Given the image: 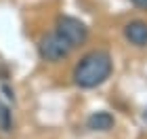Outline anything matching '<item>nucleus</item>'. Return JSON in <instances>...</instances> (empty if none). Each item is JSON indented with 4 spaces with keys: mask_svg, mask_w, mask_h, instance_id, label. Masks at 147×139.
I'll return each instance as SVG.
<instances>
[{
    "mask_svg": "<svg viewBox=\"0 0 147 139\" xmlns=\"http://www.w3.org/2000/svg\"><path fill=\"white\" fill-rule=\"evenodd\" d=\"M113 72V61L107 51H90L74 68V84L80 89H97Z\"/></svg>",
    "mask_w": 147,
    "mask_h": 139,
    "instance_id": "obj_1",
    "label": "nucleus"
},
{
    "mask_svg": "<svg viewBox=\"0 0 147 139\" xmlns=\"http://www.w3.org/2000/svg\"><path fill=\"white\" fill-rule=\"evenodd\" d=\"M13 129V116H11V110L6 108L4 103H0V131L9 133Z\"/></svg>",
    "mask_w": 147,
    "mask_h": 139,
    "instance_id": "obj_6",
    "label": "nucleus"
},
{
    "mask_svg": "<svg viewBox=\"0 0 147 139\" xmlns=\"http://www.w3.org/2000/svg\"><path fill=\"white\" fill-rule=\"evenodd\" d=\"M38 53H40V57H42L44 61L57 63V61H63L71 53V46L65 42L57 32H53V34L42 36V40L38 42Z\"/></svg>",
    "mask_w": 147,
    "mask_h": 139,
    "instance_id": "obj_3",
    "label": "nucleus"
},
{
    "mask_svg": "<svg viewBox=\"0 0 147 139\" xmlns=\"http://www.w3.org/2000/svg\"><path fill=\"white\" fill-rule=\"evenodd\" d=\"M132 4L137 6V9H143V11H147V0H130Z\"/></svg>",
    "mask_w": 147,
    "mask_h": 139,
    "instance_id": "obj_7",
    "label": "nucleus"
},
{
    "mask_svg": "<svg viewBox=\"0 0 147 139\" xmlns=\"http://www.w3.org/2000/svg\"><path fill=\"white\" fill-rule=\"evenodd\" d=\"M55 32L71 46V49H76V46L84 44L86 38H88V28H86L80 19L69 17V15H63V17L57 19Z\"/></svg>",
    "mask_w": 147,
    "mask_h": 139,
    "instance_id": "obj_2",
    "label": "nucleus"
},
{
    "mask_svg": "<svg viewBox=\"0 0 147 139\" xmlns=\"http://www.w3.org/2000/svg\"><path fill=\"white\" fill-rule=\"evenodd\" d=\"M143 120H145V122H147V110H145V112H143Z\"/></svg>",
    "mask_w": 147,
    "mask_h": 139,
    "instance_id": "obj_8",
    "label": "nucleus"
},
{
    "mask_svg": "<svg viewBox=\"0 0 147 139\" xmlns=\"http://www.w3.org/2000/svg\"><path fill=\"white\" fill-rule=\"evenodd\" d=\"M113 124H116V118L105 110L92 112V114L86 118V127L90 131H97V133H107V131L113 129Z\"/></svg>",
    "mask_w": 147,
    "mask_h": 139,
    "instance_id": "obj_4",
    "label": "nucleus"
},
{
    "mask_svg": "<svg viewBox=\"0 0 147 139\" xmlns=\"http://www.w3.org/2000/svg\"><path fill=\"white\" fill-rule=\"evenodd\" d=\"M124 36L126 40L135 46H147V23L145 21H130L124 25Z\"/></svg>",
    "mask_w": 147,
    "mask_h": 139,
    "instance_id": "obj_5",
    "label": "nucleus"
}]
</instances>
